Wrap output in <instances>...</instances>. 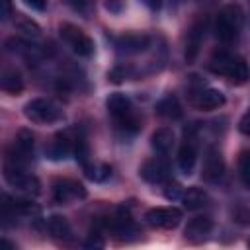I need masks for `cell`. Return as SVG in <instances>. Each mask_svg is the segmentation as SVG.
Returning a JSON list of instances; mask_svg holds the SVG:
<instances>
[{
  "mask_svg": "<svg viewBox=\"0 0 250 250\" xmlns=\"http://www.w3.org/2000/svg\"><path fill=\"white\" fill-rule=\"evenodd\" d=\"M61 37H62V41L78 57H92V53H94V41L80 27H76L72 23H62L61 25Z\"/></svg>",
  "mask_w": 250,
  "mask_h": 250,
  "instance_id": "6",
  "label": "cell"
},
{
  "mask_svg": "<svg viewBox=\"0 0 250 250\" xmlns=\"http://www.w3.org/2000/svg\"><path fill=\"white\" fill-rule=\"evenodd\" d=\"M16 27H18V31H20L23 37H27V39H37V37L41 35V27H39L31 18L21 16V14H18V18H16Z\"/></svg>",
  "mask_w": 250,
  "mask_h": 250,
  "instance_id": "23",
  "label": "cell"
},
{
  "mask_svg": "<svg viewBox=\"0 0 250 250\" xmlns=\"http://www.w3.org/2000/svg\"><path fill=\"white\" fill-rule=\"evenodd\" d=\"M33 135L29 131H20L18 137L14 139L12 146L6 150V162L10 164H18V166H25L29 162V158L33 156Z\"/></svg>",
  "mask_w": 250,
  "mask_h": 250,
  "instance_id": "7",
  "label": "cell"
},
{
  "mask_svg": "<svg viewBox=\"0 0 250 250\" xmlns=\"http://www.w3.org/2000/svg\"><path fill=\"white\" fill-rule=\"evenodd\" d=\"M182 193H184V188H182L178 182H168L166 188H164V197L170 199V201L182 199Z\"/></svg>",
  "mask_w": 250,
  "mask_h": 250,
  "instance_id": "28",
  "label": "cell"
},
{
  "mask_svg": "<svg viewBox=\"0 0 250 250\" xmlns=\"http://www.w3.org/2000/svg\"><path fill=\"white\" fill-rule=\"evenodd\" d=\"M12 16V0H0V20L6 21Z\"/></svg>",
  "mask_w": 250,
  "mask_h": 250,
  "instance_id": "30",
  "label": "cell"
},
{
  "mask_svg": "<svg viewBox=\"0 0 250 250\" xmlns=\"http://www.w3.org/2000/svg\"><path fill=\"white\" fill-rule=\"evenodd\" d=\"M105 105H107V113L113 117V121H117V119H121V117H125V115H129V113L133 111L131 100H129L125 94H119V92L111 94V96L107 98Z\"/></svg>",
  "mask_w": 250,
  "mask_h": 250,
  "instance_id": "17",
  "label": "cell"
},
{
  "mask_svg": "<svg viewBox=\"0 0 250 250\" xmlns=\"http://www.w3.org/2000/svg\"><path fill=\"white\" fill-rule=\"evenodd\" d=\"M203 33H205V21H195L189 31H188V39H186V61L188 62H193L197 53H199V47H201V41H203Z\"/></svg>",
  "mask_w": 250,
  "mask_h": 250,
  "instance_id": "16",
  "label": "cell"
},
{
  "mask_svg": "<svg viewBox=\"0 0 250 250\" xmlns=\"http://www.w3.org/2000/svg\"><path fill=\"white\" fill-rule=\"evenodd\" d=\"M0 86H2V90L8 92V94H20V92L23 90V78H21V74H20L18 70L8 68V70L2 72Z\"/></svg>",
  "mask_w": 250,
  "mask_h": 250,
  "instance_id": "22",
  "label": "cell"
},
{
  "mask_svg": "<svg viewBox=\"0 0 250 250\" xmlns=\"http://www.w3.org/2000/svg\"><path fill=\"white\" fill-rule=\"evenodd\" d=\"M23 113L31 123H41V125L55 123V121L62 119L61 105L55 104L53 100H47V98H35L31 102H27L23 107Z\"/></svg>",
  "mask_w": 250,
  "mask_h": 250,
  "instance_id": "3",
  "label": "cell"
},
{
  "mask_svg": "<svg viewBox=\"0 0 250 250\" xmlns=\"http://www.w3.org/2000/svg\"><path fill=\"white\" fill-rule=\"evenodd\" d=\"M72 154H74L76 162H80V164H82V168H84L86 164H90V150H88V143H86V139H84L82 135L74 137V148H72Z\"/></svg>",
  "mask_w": 250,
  "mask_h": 250,
  "instance_id": "24",
  "label": "cell"
},
{
  "mask_svg": "<svg viewBox=\"0 0 250 250\" xmlns=\"http://www.w3.org/2000/svg\"><path fill=\"white\" fill-rule=\"evenodd\" d=\"M29 8H33V10H37V12H43L45 10V6H47V0H23Z\"/></svg>",
  "mask_w": 250,
  "mask_h": 250,
  "instance_id": "32",
  "label": "cell"
},
{
  "mask_svg": "<svg viewBox=\"0 0 250 250\" xmlns=\"http://www.w3.org/2000/svg\"><path fill=\"white\" fill-rule=\"evenodd\" d=\"M4 180L16 188V189H21L25 193H31V195H37L41 191V184L39 180L33 176V174H27L23 170V166H18V164H10L6 162L4 164Z\"/></svg>",
  "mask_w": 250,
  "mask_h": 250,
  "instance_id": "4",
  "label": "cell"
},
{
  "mask_svg": "<svg viewBox=\"0 0 250 250\" xmlns=\"http://www.w3.org/2000/svg\"><path fill=\"white\" fill-rule=\"evenodd\" d=\"M145 221L154 229H176L182 221V211L178 207H152L145 213Z\"/></svg>",
  "mask_w": 250,
  "mask_h": 250,
  "instance_id": "8",
  "label": "cell"
},
{
  "mask_svg": "<svg viewBox=\"0 0 250 250\" xmlns=\"http://www.w3.org/2000/svg\"><path fill=\"white\" fill-rule=\"evenodd\" d=\"M209 68L215 74L227 76L232 84H244L250 78V70H248L246 61L238 55L229 53V51H217L209 61Z\"/></svg>",
  "mask_w": 250,
  "mask_h": 250,
  "instance_id": "1",
  "label": "cell"
},
{
  "mask_svg": "<svg viewBox=\"0 0 250 250\" xmlns=\"http://www.w3.org/2000/svg\"><path fill=\"white\" fill-rule=\"evenodd\" d=\"M156 113H158L160 117H166V119H180V117H182L180 100H178L174 94L164 96V98L156 104Z\"/></svg>",
  "mask_w": 250,
  "mask_h": 250,
  "instance_id": "20",
  "label": "cell"
},
{
  "mask_svg": "<svg viewBox=\"0 0 250 250\" xmlns=\"http://www.w3.org/2000/svg\"><path fill=\"white\" fill-rule=\"evenodd\" d=\"M195 131L197 127H188L184 131V143L178 150V168L184 176H191L195 162H197V143H195Z\"/></svg>",
  "mask_w": 250,
  "mask_h": 250,
  "instance_id": "5",
  "label": "cell"
},
{
  "mask_svg": "<svg viewBox=\"0 0 250 250\" xmlns=\"http://www.w3.org/2000/svg\"><path fill=\"white\" fill-rule=\"evenodd\" d=\"M47 229H49V234L57 240H68L70 234H72L70 223L62 215H51L49 221H47Z\"/></svg>",
  "mask_w": 250,
  "mask_h": 250,
  "instance_id": "19",
  "label": "cell"
},
{
  "mask_svg": "<svg viewBox=\"0 0 250 250\" xmlns=\"http://www.w3.org/2000/svg\"><path fill=\"white\" fill-rule=\"evenodd\" d=\"M150 146L158 152V154H168L174 146V131L170 127H160L152 133L150 137Z\"/></svg>",
  "mask_w": 250,
  "mask_h": 250,
  "instance_id": "18",
  "label": "cell"
},
{
  "mask_svg": "<svg viewBox=\"0 0 250 250\" xmlns=\"http://www.w3.org/2000/svg\"><path fill=\"white\" fill-rule=\"evenodd\" d=\"M84 197H86V188L76 180L62 178L53 184V199L59 205H64L72 199H84Z\"/></svg>",
  "mask_w": 250,
  "mask_h": 250,
  "instance_id": "9",
  "label": "cell"
},
{
  "mask_svg": "<svg viewBox=\"0 0 250 250\" xmlns=\"http://www.w3.org/2000/svg\"><path fill=\"white\" fill-rule=\"evenodd\" d=\"M191 102H193L195 107L209 111V109H217V107L225 105L227 100H225V94L221 90H217V88H203V90L193 94Z\"/></svg>",
  "mask_w": 250,
  "mask_h": 250,
  "instance_id": "13",
  "label": "cell"
},
{
  "mask_svg": "<svg viewBox=\"0 0 250 250\" xmlns=\"http://www.w3.org/2000/svg\"><path fill=\"white\" fill-rule=\"evenodd\" d=\"M135 76V72L129 68V66H123V64H119V66H115L109 74H107V78L113 82V84H119V82H123V80H127V78H133Z\"/></svg>",
  "mask_w": 250,
  "mask_h": 250,
  "instance_id": "27",
  "label": "cell"
},
{
  "mask_svg": "<svg viewBox=\"0 0 250 250\" xmlns=\"http://www.w3.org/2000/svg\"><path fill=\"white\" fill-rule=\"evenodd\" d=\"M248 246H250V240H248Z\"/></svg>",
  "mask_w": 250,
  "mask_h": 250,
  "instance_id": "34",
  "label": "cell"
},
{
  "mask_svg": "<svg viewBox=\"0 0 250 250\" xmlns=\"http://www.w3.org/2000/svg\"><path fill=\"white\" fill-rule=\"evenodd\" d=\"M211 229H213V221H211L207 215H199V217H193V219L186 225L184 236H186L188 242L199 244V242H203V240L209 236Z\"/></svg>",
  "mask_w": 250,
  "mask_h": 250,
  "instance_id": "12",
  "label": "cell"
},
{
  "mask_svg": "<svg viewBox=\"0 0 250 250\" xmlns=\"http://www.w3.org/2000/svg\"><path fill=\"white\" fill-rule=\"evenodd\" d=\"M182 203H184V207L188 209V211H195V209H201V207H205V203H207V193H205V189H201V188H188L184 193H182Z\"/></svg>",
  "mask_w": 250,
  "mask_h": 250,
  "instance_id": "21",
  "label": "cell"
},
{
  "mask_svg": "<svg viewBox=\"0 0 250 250\" xmlns=\"http://www.w3.org/2000/svg\"><path fill=\"white\" fill-rule=\"evenodd\" d=\"M84 172L94 182H104V180H107L111 176V168L107 164H92L90 162V164L84 166Z\"/></svg>",
  "mask_w": 250,
  "mask_h": 250,
  "instance_id": "25",
  "label": "cell"
},
{
  "mask_svg": "<svg viewBox=\"0 0 250 250\" xmlns=\"http://www.w3.org/2000/svg\"><path fill=\"white\" fill-rule=\"evenodd\" d=\"M225 174V160L217 146H209L201 166V178L205 182H219Z\"/></svg>",
  "mask_w": 250,
  "mask_h": 250,
  "instance_id": "10",
  "label": "cell"
},
{
  "mask_svg": "<svg viewBox=\"0 0 250 250\" xmlns=\"http://www.w3.org/2000/svg\"><path fill=\"white\" fill-rule=\"evenodd\" d=\"M238 176L246 189H250V152L244 150L238 156Z\"/></svg>",
  "mask_w": 250,
  "mask_h": 250,
  "instance_id": "26",
  "label": "cell"
},
{
  "mask_svg": "<svg viewBox=\"0 0 250 250\" xmlns=\"http://www.w3.org/2000/svg\"><path fill=\"white\" fill-rule=\"evenodd\" d=\"M242 25V12L238 6H227L215 20V35L221 43L229 45L236 39L238 29Z\"/></svg>",
  "mask_w": 250,
  "mask_h": 250,
  "instance_id": "2",
  "label": "cell"
},
{
  "mask_svg": "<svg viewBox=\"0 0 250 250\" xmlns=\"http://www.w3.org/2000/svg\"><path fill=\"white\" fill-rule=\"evenodd\" d=\"M148 8H152V10H158L160 8V0H143Z\"/></svg>",
  "mask_w": 250,
  "mask_h": 250,
  "instance_id": "33",
  "label": "cell"
},
{
  "mask_svg": "<svg viewBox=\"0 0 250 250\" xmlns=\"http://www.w3.org/2000/svg\"><path fill=\"white\" fill-rule=\"evenodd\" d=\"M238 131H240L242 135L250 137V109H246L244 115L240 117V121H238Z\"/></svg>",
  "mask_w": 250,
  "mask_h": 250,
  "instance_id": "29",
  "label": "cell"
},
{
  "mask_svg": "<svg viewBox=\"0 0 250 250\" xmlns=\"http://www.w3.org/2000/svg\"><path fill=\"white\" fill-rule=\"evenodd\" d=\"M105 8L111 14H121L123 10V0H105Z\"/></svg>",
  "mask_w": 250,
  "mask_h": 250,
  "instance_id": "31",
  "label": "cell"
},
{
  "mask_svg": "<svg viewBox=\"0 0 250 250\" xmlns=\"http://www.w3.org/2000/svg\"><path fill=\"white\" fill-rule=\"evenodd\" d=\"M139 174L148 184H162L168 180V166L162 158H150L141 166Z\"/></svg>",
  "mask_w": 250,
  "mask_h": 250,
  "instance_id": "14",
  "label": "cell"
},
{
  "mask_svg": "<svg viewBox=\"0 0 250 250\" xmlns=\"http://www.w3.org/2000/svg\"><path fill=\"white\" fill-rule=\"evenodd\" d=\"M72 148H74V139H70L68 133H59L45 148V154L51 160H64L68 154H72Z\"/></svg>",
  "mask_w": 250,
  "mask_h": 250,
  "instance_id": "15",
  "label": "cell"
},
{
  "mask_svg": "<svg viewBox=\"0 0 250 250\" xmlns=\"http://www.w3.org/2000/svg\"><path fill=\"white\" fill-rule=\"evenodd\" d=\"M113 45L121 55H137L150 45V37L146 33H123L113 37Z\"/></svg>",
  "mask_w": 250,
  "mask_h": 250,
  "instance_id": "11",
  "label": "cell"
}]
</instances>
